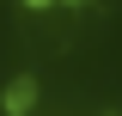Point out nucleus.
<instances>
[{"instance_id":"nucleus-2","label":"nucleus","mask_w":122,"mask_h":116,"mask_svg":"<svg viewBox=\"0 0 122 116\" xmlns=\"http://www.w3.org/2000/svg\"><path fill=\"white\" fill-rule=\"evenodd\" d=\"M25 6H49V0H25Z\"/></svg>"},{"instance_id":"nucleus-1","label":"nucleus","mask_w":122,"mask_h":116,"mask_svg":"<svg viewBox=\"0 0 122 116\" xmlns=\"http://www.w3.org/2000/svg\"><path fill=\"white\" fill-rule=\"evenodd\" d=\"M30 104H37V79H30V73H18L12 86H6V116H25Z\"/></svg>"}]
</instances>
